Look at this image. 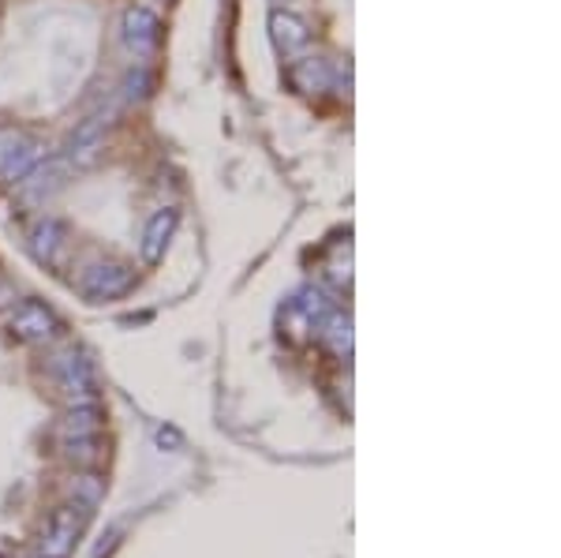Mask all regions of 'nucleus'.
Masks as SVG:
<instances>
[{"mask_svg": "<svg viewBox=\"0 0 561 558\" xmlns=\"http://www.w3.org/2000/svg\"><path fill=\"white\" fill-rule=\"evenodd\" d=\"M76 289L87 296L90 304H105V300H121L135 289V270L128 263H94L83 270V277L76 282Z\"/></svg>", "mask_w": 561, "mask_h": 558, "instance_id": "obj_3", "label": "nucleus"}, {"mask_svg": "<svg viewBox=\"0 0 561 558\" xmlns=\"http://www.w3.org/2000/svg\"><path fill=\"white\" fill-rule=\"evenodd\" d=\"M68 176H71V161L60 155V158H45L38 161V166L26 173L20 184H23V200L26 203H45V200H53V195L60 192V187L68 184Z\"/></svg>", "mask_w": 561, "mask_h": 558, "instance_id": "obj_6", "label": "nucleus"}, {"mask_svg": "<svg viewBox=\"0 0 561 558\" xmlns=\"http://www.w3.org/2000/svg\"><path fill=\"white\" fill-rule=\"evenodd\" d=\"M45 158V143L26 128H0V180L20 184Z\"/></svg>", "mask_w": 561, "mask_h": 558, "instance_id": "obj_1", "label": "nucleus"}, {"mask_svg": "<svg viewBox=\"0 0 561 558\" xmlns=\"http://www.w3.org/2000/svg\"><path fill=\"white\" fill-rule=\"evenodd\" d=\"M102 150H105V121L102 116H90V121L79 124L76 135H71L65 158L71 161V169H90L102 158Z\"/></svg>", "mask_w": 561, "mask_h": 558, "instance_id": "obj_9", "label": "nucleus"}, {"mask_svg": "<svg viewBox=\"0 0 561 558\" xmlns=\"http://www.w3.org/2000/svg\"><path fill=\"white\" fill-rule=\"evenodd\" d=\"M53 375H57L60 390L76 405L98 401V372H94V360H90L83 349H68V353L53 356Z\"/></svg>", "mask_w": 561, "mask_h": 558, "instance_id": "obj_2", "label": "nucleus"}, {"mask_svg": "<svg viewBox=\"0 0 561 558\" xmlns=\"http://www.w3.org/2000/svg\"><path fill=\"white\" fill-rule=\"evenodd\" d=\"M288 83L300 90V94H319V90L330 87V68H325V60H319V57L293 60V68H288Z\"/></svg>", "mask_w": 561, "mask_h": 558, "instance_id": "obj_12", "label": "nucleus"}, {"mask_svg": "<svg viewBox=\"0 0 561 558\" xmlns=\"http://www.w3.org/2000/svg\"><path fill=\"white\" fill-rule=\"evenodd\" d=\"M319 334H322L325 345H330V353H333V356H341V360H348V356H352V319H348V315L330 311V315L322 319Z\"/></svg>", "mask_w": 561, "mask_h": 558, "instance_id": "obj_13", "label": "nucleus"}, {"mask_svg": "<svg viewBox=\"0 0 561 558\" xmlns=\"http://www.w3.org/2000/svg\"><path fill=\"white\" fill-rule=\"evenodd\" d=\"M31 251H34V259H38L42 266L60 270V266H65V259H68V251H71L68 225L57 221V218H42L38 225H34V232H31Z\"/></svg>", "mask_w": 561, "mask_h": 558, "instance_id": "obj_7", "label": "nucleus"}, {"mask_svg": "<svg viewBox=\"0 0 561 558\" xmlns=\"http://www.w3.org/2000/svg\"><path fill=\"white\" fill-rule=\"evenodd\" d=\"M12 334L20 341H31V345H49L65 334V322L60 315L42 300H20L12 311Z\"/></svg>", "mask_w": 561, "mask_h": 558, "instance_id": "obj_4", "label": "nucleus"}, {"mask_svg": "<svg viewBox=\"0 0 561 558\" xmlns=\"http://www.w3.org/2000/svg\"><path fill=\"white\" fill-rule=\"evenodd\" d=\"M176 221H180V214L173 210V206L158 210L147 221V229H142V263H147V266H158L161 259H165V248H169V240H173V232H176Z\"/></svg>", "mask_w": 561, "mask_h": 558, "instance_id": "obj_10", "label": "nucleus"}, {"mask_svg": "<svg viewBox=\"0 0 561 558\" xmlns=\"http://www.w3.org/2000/svg\"><path fill=\"white\" fill-rule=\"evenodd\" d=\"M90 510L87 506H65L57 510L42 536V558H68L71 547H76V536L83 533Z\"/></svg>", "mask_w": 561, "mask_h": 558, "instance_id": "obj_5", "label": "nucleus"}, {"mask_svg": "<svg viewBox=\"0 0 561 558\" xmlns=\"http://www.w3.org/2000/svg\"><path fill=\"white\" fill-rule=\"evenodd\" d=\"M124 45L135 53V57H153L161 45V20L150 8H128L124 12Z\"/></svg>", "mask_w": 561, "mask_h": 558, "instance_id": "obj_8", "label": "nucleus"}, {"mask_svg": "<svg viewBox=\"0 0 561 558\" xmlns=\"http://www.w3.org/2000/svg\"><path fill=\"white\" fill-rule=\"evenodd\" d=\"M270 34H274V45L285 57H296L300 49H307V42H311V31H307V23L300 15L293 12H274L270 15Z\"/></svg>", "mask_w": 561, "mask_h": 558, "instance_id": "obj_11", "label": "nucleus"}]
</instances>
